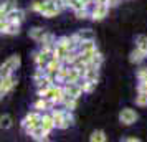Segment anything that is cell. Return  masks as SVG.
<instances>
[{"label":"cell","instance_id":"6da1fadb","mask_svg":"<svg viewBox=\"0 0 147 142\" xmlns=\"http://www.w3.org/2000/svg\"><path fill=\"white\" fill-rule=\"evenodd\" d=\"M30 8L45 18H53L56 15H60V12L66 7H65L63 0H43V2L35 0V2H32Z\"/></svg>","mask_w":147,"mask_h":142},{"label":"cell","instance_id":"7a4b0ae2","mask_svg":"<svg viewBox=\"0 0 147 142\" xmlns=\"http://www.w3.org/2000/svg\"><path fill=\"white\" fill-rule=\"evenodd\" d=\"M51 117L55 122V129H68L69 126L74 124L73 111L68 109H51Z\"/></svg>","mask_w":147,"mask_h":142},{"label":"cell","instance_id":"3957f363","mask_svg":"<svg viewBox=\"0 0 147 142\" xmlns=\"http://www.w3.org/2000/svg\"><path fill=\"white\" fill-rule=\"evenodd\" d=\"M20 65H22L20 55H12V56H8L7 60L0 65V78H5V76L13 75L15 71L20 68Z\"/></svg>","mask_w":147,"mask_h":142},{"label":"cell","instance_id":"277c9868","mask_svg":"<svg viewBox=\"0 0 147 142\" xmlns=\"http://www.w3.org/2000/svg\"><path fill=\"white\" fill-rule=\"evenodd\" d=\"M43 98H47V99H50V101L53 102V106H56V104H61V101H63V98H65V91H63V84H56V83H53L50 88H48L47 94L43 96Z\"/></svg>","mask_w":147,"mask_h":142},{"label":"cell","instance_id":"5b68a950","mask_svg":"<svg viewBox=\"0 0 147 142\" xmlns=\"http://www.w3.org/2000/svg\"><path fill=\"white\" fill-rule=\"evenodd\" d=\"M40 117H41V112H38V111L33 109V111H30V112L22 119V129L25 131V134H28L35 126L40 124Z\"/></svg>","mask_w":147,"mask_h":142},{"label":"cell","instance_id":"8992f818","mask_svg":"<svg viewBox=\"0 0 147 142\" xmlns=\"http://www.w3.org/2000/svg\"><path fill=\"white\" fill-rule=\"evenodd\" d=\"M51 50L53 48H45V46H40V50L33 55V61H35V66L40 68V69H45L47 63L50 61L51 58Z\"/></svg>","mask_w":147,"mask_h":142},{"label":"cell","instance_id":"52a82bcc","mask_svg":"<svg viewBox=\"0 0 147 142\" xmlns=\"http://www.w3.org/2000/svg\"><path fill=\"white\" fill-rule=\"evenodd\" d=\"M17 83H18V79H17L13 75L0 78V99H2L3 96H7L8 93H12L13 88L17 86Z\"/></svg>","mask_w":147,"mask_h":142},{"label":"cell","instance_id":"ba28073f","mask_svg":"<svg viewBox=\"0 0 147 142\" xmlns=\"http://www.w3.org/2000/svg\"><path fill=\"white\" fill-rule=\"evenodd\" d=\"M63 91H65V96L74 98V99H80V96L83 94L81 83H65L63 84Z\"/></svg>","mask_w":147,"mask_h":142},{"label":"cell","instance_id":"9c48e42d","mask_svg":"<svg viewBox=\"0 0 147 142\" xmlns=\"http://www.w3.org/2000/svg\"><path fill=\"white\" fill-rule=\"evenodd\" d=\"M107 13H109V7L106 3H94L93 10L89 12V17L94 22H101L104 17H107Z\"/></svg>","mask_w":147,"mask_h":142},{"label":"cell","instance_id":"30bf717a","mask_svg":"<svg viewBox=\"0 0 147 142\" xmlns=\"http://www.w3.org/2000/svg\"><path fill=\"white\" fill-rule=\"evenodd\" d=\"M137 112L134 111V109L131 108H124L122 111L119 112V122L121 124H124V126H131V124H134V122L137 121Z\"/></svg>","mask_w":147,"mask_h":142},{"label":"cell","instance_id":"8fae6325","mask_svg":"<svg viewBox=\"0 0 147 142\" xmlns=\"http://www.w3.org/2000/svg\"><path fill=\"white\" fill-rule=\"evenodd\" d=\"M5 18H7L8 22H13V23L22 25V23H23V20H25V10H22V8H18V7H12L7 12Z\"/></svg>","mask_w":147,"mask_h":142},{"label":"cell","instance_id":"7c38bea8","mask_svg":"<svg viewBox=\"0 0 147 142\" xmlns=\"http://www.w3.org/2000/svg\"><path fill=\"white\" fill-rule=\"evenodd\" d=\"M73 41L78 45L80 41H84V40H96V35L91 28H84V30H78L74 35H71Z\"/></svg>","mask_w":147,"mask_h":142},{"label":"cell","instance_id":"4fadbf2b","mask_svg":"<svg viewBox=\"0 0 147 142\" xmlns=\"http://www.w3.org/2000/svg\"><path fill=\"white\" fill-rule=\"evenodd\" d=\"M53 108H55L53 102L50 101V99H47V98H38L33 102V109L38 111V112H47V111H51Z\"/></svg>","mask_w":147,"mask_h":142},{"label":"cell","instance_id":"5bb4252c","mask_svg":"<svg viewBox=\"0 0 147 142\" xmlns=\"http://www.w3.org/2000/svg\"><path fill=\"white\" fill-rule=\"evenodd\" d=\"M28 135H30V137H32L33 141L41 142V141H47V139H48V135H50V134H48L47 131H45V129L41 127L40 124H38V126H35V127L32 129L30 132H28Z\"/></svg>","mask_w":147,"mask_h":142},{"label":"cell","instance_id":"9a60e30c","mask_svg":"<svg viewBox=\"0 0 147 142\" xmlns=\"http://www.w3.org/2000/svg\"><path fill=\"white\" fill-rule=\"evenodd\" d=\"M40 126L45 131H47L48 134H51V131L55 129V122H53V117H51V114L50 112H41V117H40Z\"/></svg>","mask_w":147,"mask_h":142},{"label":"cell","instance_id":"2e32d148","mask_svg":"<svg viewBox=\"0 0 147 142\" xmlns=\"http://www.w3.org/2000/svg\"><path fill=\"white\" fill-rule=\"evenodd\" d=\"M47 33H48V30L43 28V27H33V28H30V32H28L30 38H32L33 41H36V43H40L41 38H43Z\"/></svg>","mask_w":147,"mask_h":142},{"label":"cell","instance_id":"e0dca14e","mask_svg":"<svg viewBox=\"0 0 147 142\" xmlns=\"http://www.w3.org/2000/svg\"><path fill=\"white\" fill-rule=\"evenodd\" d=\"M20 33V25L18 23H13V22H8L7 20V27L3 30L2 35H8V36H13V35H18Z\"/></svg>","mask_w":147,"mask_h":142},{"label":"cell","instance_id":"ac0fdd59","mask_svg":"<svg viewBox=\"0 0 147 142\" xmlns=\"http://www.w3.org/2000/svg\"><path fill=\"white\" fill-rule=\"evenodd\" d=\"M144 58H146V53H144L142 50H139V48L132 50V51H131V55H129V60H131V63H136V65H139Z\"/></svg>","mask_w":147,"mask_h":142},{"label":"cell","instance_id":"d6986e66","mask_svg":"<svg viewBox=\"0 0 147 142\" xmlns=\"http://www.w3.org/2000/svg\"><path fill=\"white\" fill-rule=\"evenodd\" d=\"M13 126V117L10 114H2L0 116V129L2 131H7Z\"/></svg>","mask_w":147,"mask_h":142},{"label":"cell","instance_id":"ffe728a7","mask_svg":"<svg viewBox=\"0 0 147 142\" xmlns=\"http://www.w3.org/2000/svg\"><path fill=\"white\" fill-rule=\"evenodd\" d=\"M89 141H91V142H106L107 141L106 132H104V131H101V129L93 131V132H91V135H89Z\"/></svg>","mask_w":147,"mask_h":142},{"label":"cell","instance_id":"44dd1931","mask_svg":"<svg viewBox=\"0 0 147 142\" xmlns=\"http://www.w3.org/2000/svg\"><path fill=\"white\" fill-rule=\"evenodd\" d=\"M61 104H63V108L68 109V111H74V109L78 108V99L65 96V98H63V101H61Z\"/></svg>","mask_w":147,"mask_h":142},{"label":"cell","instance_id":"7402d4cb","mask_svg":"<svg viewBox=\"0 0 147 142\" xmlns=\"http://www.w3.org/2000/svg\"><path fill=\"white\" fill-rule=\"evenodd\" d=\"M96 86H98V83L96 81H88V79H83V83H81V88H83V93H93L94 89H96Z\"/></svg>","mask_w":147,"mask_h":142},{"label":"cell","instance_id":"603a6c76","mask_svg":"<svg viewBox=\"0 0 147 142\" xmlns=\"http://www.w3.org/2000/svg\"><path fill=\"white\" fill-rule=\"evenodd\" d=\"M136 48H139V50H142L144 53H146V50H147V36L146 35H139L137 36V40H136Z\"/></svg>","mask_w":147,"mask_h":142},{"label":"cell","instance_id":"cb8c5ba5","mask_svg":"<svg viewBox=\"0 0 147 142\" xmlns=\"http://www.w3.org/2000/svg\"><path fill=\"white\" fill-rule=\"evenodd\" d=\"M102 61H104V58H102V55L98 51V53L93 56V60L89 61L88 65H91V66H96V68H101V65H102Z\"/></svg>","mask_w":147,"mask_h":142},{"label":"cell","instance_id":"d4e9b609","mask_svg":"<svg viewBox=\"0 0 147 142\" xmlns=\"http://www.w3.org/2000/svg\"><path fill=\"white\" fill-rule=\"evenodd\" d=\"M136 104L137 106H147V93L139 91V94L136 96Z\"/></svg>","mask_w":147,"mask_h":142},{"label":"cell","instance_id":"484cf974","mask_svg":"<svg viewBox=\"0 0 147 142\" xmlns=\"http://www.w3.org/2000/svg\"><path fill=\"white\" fill-rule=\"evenodd\" d=\"M74 15H76V18L84 20V18H88V17H89V10H88V7L80 8V10H74Z\"/></svg>","mask_w":147,"mask_h":142},{"label":"cell","instance_id":"4316f807","mask_svg":"<svg viewBox=\"0 0 147 142\" xmlns=\"http://www.w3.org/2000/svg\"><path fill=\"white\" fill-rule=\"evenodd\" d=\"M137 78L139 81H147V68H140L137 71Z\"/></svg>","mask_w":147,"mask_h":142},{"label":"cell","instance_id":"83f0119b","mask_svg":"<svg viewBox=\"0 0 147 142\" xmlns=\"http://www.w3.org/2000/svg\"><path fill=\"white\" fill-rule=\"evenodd\" d=\"M119 2H121V0H107V7H109V8H111V7H116Z\"/></svg>","mask_w":147,"mask_h":142},{"label":"cell","instance_id":"f1b7e54d","mask_svg":"<svg viewBox=\"0 0 147 142\" xmlns=\"http://www.w3.org/2000/svg\"><path fill=\"white\" fill-rule=\"evenodd\" d=\"M124 141H126V142H139L140 139H139V137H126Z\"/></svg>","mask_w":147,"mask_h":142},{"label":"cell","instance_id":"f546056e","mask_svg":"<svg viewBox=\"0 0 147 142\" xmlns=\"http://www.w3.org/2000/svg\"><path fill=\"white\" fill-rule=\"evenodd\" d=\"M80 2H83V3H84V5H86V7H89V5H91V3H93V0H80Z\"/></svg>","mask_w":147,"mask_h":142},{"label":"cell","instance_id":"4dcf8cb0","mask_svg":"<svg viewBox=\"0 0 147 142\" xmlns=\"http://www.w3.org/2000/svg\"><path fill=\"white\" fill-rule=\"evenodd\" d=\"M146 58H147V50H146Z\"/></svg>","mask_w":147,"mask_h":142}]
</instances>
